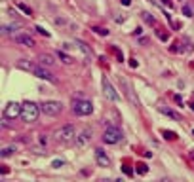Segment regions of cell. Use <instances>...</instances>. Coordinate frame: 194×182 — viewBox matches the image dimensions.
I'll use <instances>...</instances> for the list:
<instances>
[{"mask_svg":"<svg viewBox=\"0 0 194 182\" xmlns=\"http://www.w3.org/2000/svg\"><path fill=\"white\" fill-rule=\"evenodd\" d=\"M38 59H40V65H44V66H54L55 65V57L52 53H42Z\"/></svg>","mask_w":194,"mask_h":182,"instance_id":"13","label":"cell"},{"mask_svg":"<svg viewBox=\"0 0 194 182\" xmlns=\"http://www.w3.org/2000/svg\"><path fill=\"white\" fill-rule=\"evenodd\" d=\"M192 135H194V131H192Z\"/></svg>","mask_w":194,"mask_h":182,"instance_id":"32","label":"cell"},{"mask_svg":"<svg viewBox=\"0 0 194 182\" xmlns=\"http://www.w3.org/2000/svg\"><path fill=\"white\" fill-rule=\"evenodd\" d=\"M40 110L46 114V116H57V114L63 110V104L59 101H44L40 104Z\"/></svg>","mask_w":194,"mask_h":182,"instance_id":"3","label":"cell"},{"mask_svg":"<svg viewBox=\"0 0 194 182\" xmlns=\"http://www.w3.org/2000/svg\"><path fill=\"white\" fill-rule=\"evenodd\" d=\"M190 108H192V110H194V103H192V104H190Z\"/></svg>","mask_w":194,"mask_h":182,"instance_id":"31","label":"cell"},{"mask_svg":"<svg viewBox=\"0 0 194 182\" xmlns=\"http://www.w3.org/2000/svg\"><path fill=\"white\" fill-rule=\"evenodd\" d=\"M93 31H95L97 34H101V36H107V34H109V31H107V29H99V27H95Z\"/></svg>","mask_w":194,"mask_h":182,"instance_id":"22","label":"cell"},{"mask_svg":"<svg viewBox=\"0 0 194 182\" xmlns=\"http://www.w3.org/2000/svg\"><path fill=\"white\" fill-rule=\"evenodd\" d=\"M17 68H21V70H27V72H33L34 68H36V65H33L31 61L21 59V61H17Z\"/></svg>","mask_w":194,"mask_h":182,"instance_id":"14","label":"cell"},{"mask_svg":"<svg viewBox=\"0 0 194 182\" xmlns=\"http://www.w3.org/2000/svg\"><path fill=\"white\" fill-rule=\"evenodd\" d=\"M40 112H42V110L38 108V104H34L33 101H27V103H23L21 120H23V122H27V123H31V122H36Z\"/></svg>","mask_w":194,"mask_h":182,"instance_id":"1","label":"cell"},{"mask_svg":"<svg viewBox=\"0 0 194 182\" xmlns=\"http://www.w3.org/2000/svg\"><path fill=\"white\" fill-rule=\"evenodd\" d=\"M13 40L17 44H21V46H25V48H33V46H34V38L29 36V34H15Z\"/></svg>","mask_w":194,"mask_h":182,"instance_id":"10","label":"cell"},{"mask_svg":"<svg viewBox=\"0 0 194 182\" xmlns=\"http://www.w3.org/2000/svg\"><path fill=\"white\" fill-rule=\"evenodd\" d=\"M13 152H15V146H8V148L2 150V157H8V156H12Z\"/></svg>","mask_w":194,"mask_h":182,"instance_id":"20","label":"cell"},{"mask_svg":"<svg viewBox=\"0 0 194 182\" xmlns=\"http://www.w3.org/2000/svg\"><path fill=\"white\" fill-rule=\"evenodd\" d=\"M19 8H21V10H23V12H25V13H29V15H31V10H29V8H27V6H23V4H21V6H19Z\"/></svg>","mask_w":194,"mask_h":182,"instance_id":"28","label":"cell"},{"mask_svg":"<svg viewBox=\"0 0 194 182\" xmlns=\"http://www.w3.org/2000/svg\"><path fill=\"white\" fill-rule=\"evenodd\" d=\"M162 135H164V139H167V141H173V139H177V135L173 133V131H162Z\"/></svg>","mask_w":194,"mask_h":182,"instance_id":"19","label":"cell"},{"mask_svg":"<svg viewBox=\"0 0 194 182\" xmlns=\"http://www.w3.org/2000/svg\"><path fill=\"white\" fill-rule=\"evenodd\" d=\"M158 110H160V114H164V116L171 118V120H175V122H179V120H181V116H179V114H177V112H173L171 108H167V106H160Z\"/></svg>","mask_w":194,"mask_h":182,"instance_id":"12","label":"cell"},{"mask_svg":"<svg viewBox=\"0 0 194 182\" xmlns=\"http://www.w3.org/2000/svg\"><path fill=\"white\" fill-rule=\"evenodd\" d=\"M120 141H122V133H120V129H116V127L105 129V133H103V142L105 144H116Z\"/></svg>","mask_w":194,"mask_h":182,"instance_id":"4","label":"cell"},{"mask_svg":"<svg viewBox=\"0 0 194 182\" xmlns=\"http://www.w3.org/2000/svg\"><path fill=\"white\" fill-rule=\"evenodd\" d=\"M162 2H164V4H166L167 8H171V0H162Z\"/></svg>","mask_w":194,"mask_h":182,"instance_id":"29","label":"cell"},{"mask_svg":"<svg viewBox=\"0 0 194 182\" xmlns=\"http://www.w3.org/2000/svg\"><path fill=\"white\" fill-rule=\"evenodd\" d=\"M21 110H23V104H17V103H8L6 108H4V118L6 120H15L21 116Z\"/></svg>","mask_w":194,"mask_h":182,"instance_id":"6","label":"cell"},{"mask_svg":"<svg viewBox=\"0 0 194 182\" xmlns=\"http://www.w3.org/2000/svg\"><path fill=\"white\" fill-rule=\"evenodd\" d=\"M19 29V23H10V25H4L2 27V32L4 34H10V32H13V31H17Z\"/></svg>","mask_w":194,"mask_h":182,"instance_id":"17","label":"cell"},{"mask_svg":"<svg viewBox=\"0 0 194 182\" xmlns=\"http://www.w3.org/2000/svg\"><path fill=\"white\" fill-rule=\"evenodd\" d=\"M122 4H124V6H130V4H131V0H122Z\"/></svg>","mask_w":194,"mask_h":182,"instance_id":"30","label":"cell"},{"mask_svg":"<svg viewBox=\"0 0 194 182\" xmlns=\"http://www.w3.org/2000/svg\"><path fill=\"white\" fill-rule=\"evenodd\" d=\"M135 171H137L139 175H147L149 167H147V163H143V161H141V163H137V165H135Z\"/></svg>","mask_w":194,"mask_h":182,"instance_id":"18","label":"cell"},{"mask_svg":"<svg viewBox=\"0 0 194 182\" xmlns=\"http://www.w3.org/2000/svg\"><path fill=\"white\" fill-rule=\"evenodd\" d=\"M89 139H91V129H84V131L76 136V141H74V142H76V146H78V148H84V146L89 142Z\"/></svg>","mask_w":194,"mask_h":182,"instance_id":"9","label":"cell"},{"mask_svg":"<svg viewBox=\"0 0 194 182\" xmlns=\"http://www.w3.org/2000/svg\"><path fill=\"white\" fill-rule=\"evenodd\" d=\"M36 31H38L40 34H44V36H50V32H48V31H46L44 27H36Z\"/></svg>","mask_w":194,"mask_h":182,"instance_id":"26","label":"cell"},{"mask_svg":"<svg viewBox=\"0 0 194 182\" xmlns=\"http://www.w3.org/2000/svg\"><path fill=\"white\" fill-rule=\"evenodd\" d=\"M63 163H65V161H63V159H55V161L52 163V167H55V169H59V167H61Z\"/></svg>","mask_w":194,"mask_h":182,"instance_id":"24","label":"cell"},{"mask_svg":"<svg viewBox=\"0 0 194 182\" xmlns=\"http://www.w3.org/2000/svg\"><path fill=\"white\" fill-rule=\"evenodd\" d=\"M143 19H145V21H147V23H151V25H152V23H154V17H152L151 13H143Z\"/></svg>","mask_w":194,"mask_h":182,"instance_id":"21","label":"cell"},{"mask_svg":"<svg viewBox=\"0 0 194 182\" xmlns=\"http://www.w3.org/2000/svg\"><path fill=\"white\" fill-rule=\"evenodd\" d=\"M158 38H160V40H167V38H169V34H167V32H164V31H158Z\"/></svg>","mask_w":194,"mask_h":182,"instance_id":"23","label":"cell"},{"mask_svg":"<svg viewBox=\"0 0 194 182\" xmlns=\"http://www.w3.org/2000/svg\"><path fill=\"white\" fill-rule=\"evenodd\" d=\"M103 91H105V97H107L109 101H112V103H118V101H120V95L114 91L112 84H110L107 78H103Z\"/></svg>","mask_w":194,"mask_h":182,"instance_id":"7","label":"cell"},{"mask_svg":"<svg viewBox=\"0 0 194 182\" xmlns=\"http://www.w3.org/2000/svg\"><path fill=\"white\" fill-rule=\"evenodd\" d=\"M95 159H97V163H99L101 167H109V165H110L109 156H107L101 148H97V150H95Z\"/></svg>","mask_w":194,"mask_h":182,"instance_id":"11","label":"cell"},{"mask_svg":"<svg viewBox=\"0 0 194 182\" xmlns=\"http://www.w3.org/2000/svg\"><path fill=\"white\" fill-rule=\"evenodd\" d=\"M55 141L61 142V144H69V142H72V141H76L74 127H72V125H65V127H61V129L55 133Z\"/></svg>","mask_w":194,"mask_h":182,"instance_id":"2","label":"cell"},{"mask_svg":"<svg viewBox=\"0 0 194 182\" xmlns=\"http://www.w3.org/2000/svg\"><path fill=\"white\" fill-rule=\"evenodd\" d=\"M57 59H59L61 63H65V65H72V61H74L72 57H69L65 51H59V53H57Z\"/></svg>","mask_w":194,"mask_h":182,"instance_id":"16","label":"cell"},{"mask_svg":"<svg viewBox=\"0 0 194 182\" xmlns=\"http://www.w3.org/2000/svg\"><path fill=\"white\" fill-rule=\"evenodd\" d=\"M72 110H74L78 116H89L93 112V104L89 101H74L72 103Z\"/></svg>","mask_w":194,"mask_h":182,"instance_id":"5","label":"cell"},{"mask_svg":"<svg viewBox=\"0 0 194 182\" xmlns=\"http://www.w3.org/2000/svg\"><path fill=\"white\" fill-rule=\"evenodd\" d=\"M74 46H76V48H78V50H80L82 53H84V57H86V59H88V57L91 55V51H89V48H88V46H86V44H84L82 40H74Z\"/></svg>","mask_w":194,"mask_h":182,"instance_id":"15","label":"cell"},{"mask_svg":"<svg viewBox=\"0 0 194 182\" xmlns=\"http://www.w3.org/2000/svg\"><path fill=\"white\" fill-rule=\"evenodd\" d=\"M33 74H34V76H38L40 80H46V82H50V84H55V82H57V80L54 78V74H52V72H48L46 68H44V65H42V66H36L34 70H33Z\"/></svg>","mask_w":194,"mask_h":182,"instance_id":"8","label":"cell"},{"mask_svg":"<svg viewBox=\"0 0 194 182\" xmlns=\"http://www.w3.org/2000/svg\"><path fill=\"white\" fill-rule=\"evenodd\" d=\"M124 173H126V175H131L133 171H131V167H130V165H124Z\"/></svg>","mask_w":194,"mask_h":182,"instance_id":"27","label":"cell"},{"mask_svg":"<svg viewBox=\"0 0 194 182\" xmlns=\"http://www.w3.org/2000/svg\"><path fill=\"white\" fill-rule=\"evenodd\" d=\"M183 13H185L186 17H192V10H190L188 6H185V8H183Z\"/></svg>","mask_w":194,"mask_h":182,"instance_id":"25","label":"cell"}]
</instances>
